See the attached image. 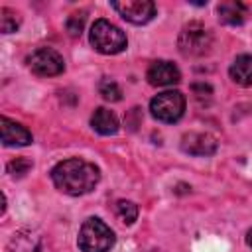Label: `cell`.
I'll return each mask as SVG.
<instances>
[{
    "label": "cell",
    "mask_w": 252,
    "mask_h": 252,
    "mask_svg": "<svg viewBox=\"0 0 252 252\" xmlns=\"http://www.w3.org/2000/svg\"><path fill=\"white\" fill-rule=\"evenodd\" d=\"M51 179L59 191L77 197L93 191L100 179V173L94 163L81 158H71V159L59 161L51 169Z\"/></svg>",
    "instance_id": "cell-1"
},
{
    "label": "cell",
    "mask_w": 252,
    "mask_h": 252,
    "mask_svg": "<svg viewBox=\"0 0 252 252\" xmlns=\"http://www.w3.org/2000/svg\"><path fill=\"white\" fill-rule=\"evenodd\" d=\"M91 45L102 55H116L126 49V35L108 20H96L89 33Z\"/></svg>",
    "instance_id": "cell-2"
},
{
    "label": "cell",
    "mask_w": 252,
    "mask_h": 252,
    "mask_svg": "<svg viewBox=\"0 0 252 252\" xmlns=\"http://www.w3.org/2000/svg\"><path fill=\"white\" fill-rule=\"evenodd\" d=\"M114 232L100 219L91 217L79 230V248L83 252H108L114 246Z\"/></svg>",
    "instance_id": "cell-3"
},
{
    "label": "cell",
    "mask_w": 252,
    "mask_h": 252,
    "mask_svg": "<svg viewBox=\"0 0 252 252\" xmlns=\"http://www.w3.org/2000/svg\"><path fill=\"white\" fill-rule=\"evenodd\" d=\"M211 45H213V35L199 22H191L179 32L177 47L185 57H203L211 51Z\"/></svg>",
    "instance_id": "cell-4"
},
{
    "label": "cell",
    "mask_w": 252,
    "mask_h": 252,
    "mask_svg": "<svg viewBox=\"0 0 252 252\" xmlns=\"http://www.w3.org/2000/svg\"><path fill=\"white\" fill-rule=\"evenodd\" d=\"M150 110L159 122H177L185 112V96L179 91H163L152 98Z\"/></svg>",
    "instance_id": "cell-5"
},
{
    "label": "cell",
    "mask_w": 252,
    "mask_h": 252,
    "mask_svg": "<svg viewBox=\"0 0 252 252\" xmlns=\"http://www.w3.org/2000/svg\"><path fill=\"white\" fill-rule=\"evenodd\" d=\"M28 65L39 77H55V75L63 73V69H65L63 57L55 49H51V47H39V49H35L28 57Z\"/></svg>",
    "instance_id": "cell-6"
},
{
    "label": "cell",
    "mask_w": 252,
    "mask_h": 252,
    "mask_svg": "<svg viewBox=\"0 0 252 252\" xmlns=\"http://www.w3.org/2000/svg\"><path fill=\"white\" fill-rule=\"evenodd\" d=\"M112 8L130 24H148L156 16V4L150 0H124L112 2Z\"/></svg>",
    "instance_id": "cell-7"
},
{
    "label": "cell",
    "mask_w": 252,
    "mask_h": 252,
    "mask_svg": "<svg viewBox=\"0 0 252 252\" xmlns=\"http://www.w3.org/2000/svg\"><path fill=\"white\" fill-rule=\"evenodd\" d=\"M146 79H148V83L154 85V87H167V85L179 83L181 73H179V69H177L171 61L159 59V61H154V63L148 67Z\"/></svg>",
    "instance_id": "cell-8"
},
{
    "label": "cell",
    "mask_w": 252,
    "mask_h": 252,
    "mask_svg": "<svg viewBox=\"0 0 252 252\" xmlns=\"http://www.w3.org/2000/svg\"><path fill=\"white\" fill-rule=\"evenodd\" d=\"M181 150L189 156H213L217 152V140L205 132H189L181 138Z\"/></svg>",
    "instance_id": "cell-9"
},
{
    "label": "cell",
    "mask_w": 252,
    "mask_h": 252,
    "mask_svg": "<svg viewBox=\"0 0 252 252\" xmlns=\"http://www.w3.org/2000/svg\"><path fill=\"white\" fill-rule=\"evenodd\" d=\"M0 128H2V144L4 146H28L32 144V132L28 128H24L22 124L2 116L0 118Z\"/></svg>",
    "instance_id": "cell-10"
},
{
    "label": "cell",
    "mask_w": 252,
    "mask_h": 252,
    "mask_svg": "<svg viewBox=\"0 0 252 252\" xmlns=\"http://www.w3.org/2000/svg\"><path fill=\"white\" fill-rule=\"evenodd\" d=\"M228 73H230V79L236 85H240V87H252V55H246V53L244 55H238L232 61Z\"/></svg>",
    "instance_id": "cell-11"
},
{
    "label": "cell",
    "mask_w": 252,
    "mask_h": 252,
    "mask_svg": "<svg viewBox=\"0 0 252 252\" xmlns=\"http://www.w3.org/2000/svg\"><path fill=\"white\" fill-rule=\"evenodd\" d=\"M217 14H219V20L222 24L240 26L244 22V16H246V6L236 2V0H226V2H220L217 6Z\"/></svg>",
    "instance_id": "cell-12"
},
{
    "label": "cell",
    "mask_w": 252,
    "mask_h": 252,
    "mask_svg": "<svg viewBox=\"0 0 252 252\" xmlns=\"http://www.w3.org/2000/svg\"><path fill=\"white\" fill-rule=\"evenodd\" d=\"M91 126L102 134V136H110V134H116L118 132V118L112 110L108 108H96L94 114L91 116Z\"/></svg>",
    "instance_id": "cell-13"
},
{
    "label": "cell",
    "mask_w": 252,
    "mask_h": 252,
    "mask_svg": "<svg viewBox=\"0 0 252 252\" xmlns=\"http://www.w3.org/2000/svg\"><path fill=\"white\" fill-rule=\"evenodd\" d=\"M98 93L102 94L104 100H110V102H116V100L122 98V89H120L118 83L112 81V79H102V81L98 83Z\"/></svg>",
    "instance_id": "cell-14"
},
{
    "label": "cell",
    "mask_w": 252,
    "mask_h": 252,
    "mask_svg": "<svg viewBox=\"0 0 252 252\" xmlns=\"http://www.w3.org/2000/svg\"><path fill=\"white\" fill-rule=\"evenodd\" d=\"M116 215L124 224H132L138 219V207L132 201H118L116 203Z\"/></svg>",
    "instance_id": "cell-15"
},
{
    "label": "cell",
    "mask_w": 252,
    "mask_h": 252,
    "mask_svg": "<svg viewBox=\"0 0 252 252\" xmlns=\"http://www.w3.org/2000/svg\"><path fill=\"white\" fill-rule=\"evenodd\" d=\"M20 26V20H18V14L10 8H0V30L2 33H12L16 32Z\"/></svg>",
    "instance_id": "cell-16"
},
{
    "label": "cell",
    "mask_w": 252,
    "mask_h": 252,
    "mask_svg": "<svg viewBox=\"0 0 252 252\" xmlns=\"http://www.w3.org/2000/svg\"><path fill=\"white\" fill-rule=\"evenodd\" d=\"M65 28H67V32H69V35H71V37H77V35H81L83 28H85V14H83V12L71 14V16L67 18V24H65Z\"/></svg>",
    "instance_id": "cell-17"
},
{
    "label": "cell",
    "mask_w": 252,
    "mask_h": 252,
    "mask_svg": "<svg viewBox=\"0 0 252 252\" xmlns=\"http://www.w3.org/2000/svg\"><path fill=\"white\" fill-rule=\"evenodd\" d=\"M30 169H32V161L26 159V158H16V159H12V161L8 163V173L14 175V177H22V175H26Z\"/></svg>",
    "instance_id": "cell-18"
},
{
    "label": "cell",
    "mask_w": 252,
    "mask_h": 252,
    "mask_svg": "<svg viewBox=\"0 0 252 252\" xmlns=\"http://www.w3.org/2000/svg\"><path fill=\"white\" fill-rule=\"evenodd\" d=\"M193 93H195L197 96H209V94L213 93V89H211L207 83H195V85H193Z\"/></svg>",
    "instance_id": "cell-19"
},
{
    "label": "cell",
    "mask_w": 252,
    "mask_h": 252,
    "mask_svg": "<svg viewBox=\"0 0 252 252\" xmlns=\"http://www.w3.org/2000/svg\"><path fill=\"white\" fill-rule=\"evenodd\" d=\"M246 244H248V246L252 248V228H250V230L246 232Z\"/></svg>",
    "instance_id": "cell-20"
}]
</instances>
